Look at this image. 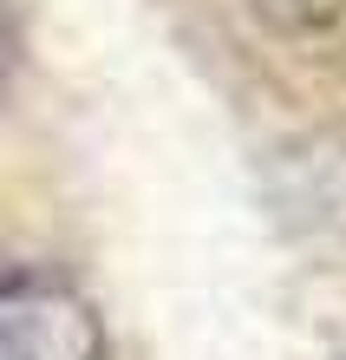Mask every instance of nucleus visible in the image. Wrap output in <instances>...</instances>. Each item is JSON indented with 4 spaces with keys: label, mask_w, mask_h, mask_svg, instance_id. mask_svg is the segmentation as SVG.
<instances>
[{
    "label": "nucleus",
    "mask_w": 346,
    "mask_h": 360,
    "mask_svg": "<svg viewBox=\"0 0 346 360\" xmlns=\"http://www.w3.org/2000/svg\"><path fill=\"white\" fill-rule=\"evenodd\" d=\"M0 360H112L98 302L59 269H0Z\"/></svg>",
    "instance_id": "obj_1"
},
{
    "label": "nucleus",
    "mask_w": 346,
    "mask_h": 360,
    "mask_svg": "<svg viewBox=\"0 0 346 360\" xmlns=\"http://www.w3.org/2000/svg\"><path fill=\"white\" fill-rule=\"evenodd\" d=\"M340 360H346V354H340Z\"/></svg>",
    "instance_id": "obj_3"
},
{
    "label": "nucleus",
    "mask_w": 346,
    "mask_h": 360,
    "mask_svg": "<svg viewBox=\"0 0 346 360\" xmlns=\"http://www.w3.org/2000/svg\"><path fill=\"white\" fill-rule=\"evenodd\" d=\"M13 66H20V39H13V20L0 13V105L13 92Z\"/></svg>",
    "instance_id": "obj_2"
}]
</instances>
